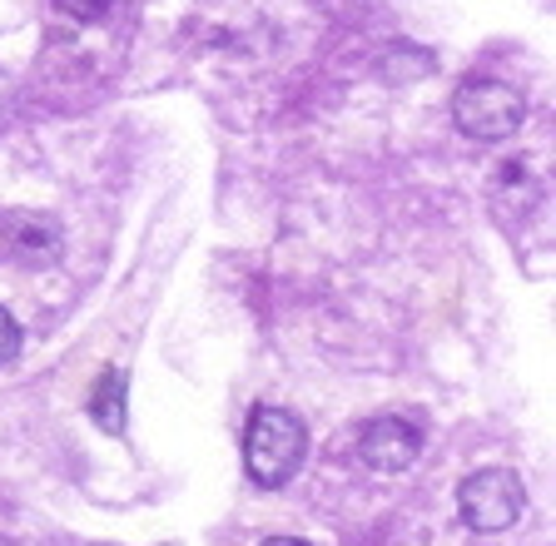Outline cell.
<instances>
[{"instance_id":"cell-1","label":"cell","mask_w":556,"mask_h":546,"mask_svg":"<svg viewBox=\"0 0 556 546\" xmlns=\"http://www.w3.org/2000/svg\"><path fill=\"white\" fill-rule=\"evenodd\" d=\"M303 453H308V432L293 418L289 407L258 403L249 412V428H243V467H249V482L254 487H283L293 472H299Z\"/></svg>"},{"instance_id":"cell-2","label":"cell","mask_w":556,"mask_h":546,"mask_svg":"<svg viewBox=\"0 0 556 546\" xmlns=\"http://www.w3.org/2000/svg\"><path fill=\"white\" fill-rule=\"evenodd\" d=\"M521 119H527V100L502 80H467L463 90L452 94V125L477 144L511 140L521 129Z\"/></svg>"},{"instance_id":"cell-3","label":"cell","mask_w":556,"mask_h":546,"mask_svg":"<svg viewBox=\"0 0 556 546\" xmlns=\"http://www.w3.org/2000/svg\"><path fill=\"white\" fill-rule=\"evenodd\" d=\"M521 507H527V487L507 467H482V472L463 477V487H457V517L482 536H497L507 526H517Z\"/></svg>"},{"instance_id":"cell-4","label":"cell","mask_w":556,"mask_h":546,"mask_svg":"<svg viewBox=\"0 0 556 546\" xmlns=\"http://www.w3.org/2000/svg\"><path fill=\"white\" fill-rule=\"evenodd\" d=\"M417 453H422V432L403 418H378L358 437V457L378 472H403V467L417 462Z\"/></svg>"},{"instance_id":"cell-5","label":"cell","mask_w":556,"mask_h":546,"mask_svg":"<svg viewBox=\"0 0 556 546\" xmlns=\"http://www.w3.org/2000/svg\"><path fill=\"white\" fill-rule=\"evenodd\" d=\"M0 244L25 258H55L60 229L55 219H40V214H0Z\"/></svg>"},{"instance_id":"cell-6","label":"cell","mask_w":556,"mask_h":546,"mask_svg":"<svg viewBox=\"0 0 556 546\" xmlns=\"http://www.w3.org/2000/svg\"><path fill=\"white\" fill-rule=\"evenodd\" d=\"M90 418L100 422V432H119L125 428V378L115 368L100 372V383L90 393Z\"/></svg>"},{"instance_id":"cell-7","label":"cell","mask_w":556,"mask_h":546,"mask_svg":"<svg viewBox=\"0 0 556 546\" xmlns=\"http://www.w3.org/2000/svg\"><path fill=\"white\" fill-rule=\"evenodd\" d=\"M60 11L70 15V21H104V15H110V5H115V0H55Z\"/></svg>"},{"instance_id":"cell-8","label":"cell","mask_w":556,"mask_h":546,"mask_svg":"<svg viewBox=\"0 0 556 546\" xmlns=\"http://www.w3.org/2000/svg\"><path fill=\"white\" fill-rule=\"evenodd\" d=\"M15 353H21V323L0 308V363H15Z\"/></svg>"},{"instance_id":"cell-9","label":"cell","mask_w":556,"mask_h":546,"mask_svg":"<svg viewBox=\"0 0 556 546\" xmlns=\"http://www.w3.org/2000/svg\"><path fill=\"white\" fill-rule=\"evenodd\" d=\"M264 546H308V542H299V536H274V542H264Z\"/></svg>"},{"instance_id":"cell-10","label":"cell","mask_w":556,"mask_h":546,"mask_svg":"<svg viewBox=\"0 0 556 546\" xmlns=\"http://www.w3.org/2000/svg\"><path fill=\"white\" fill-rule=\"evenodd\" d=\"M0 90H5V80H0Z\"/></svg>"}]
</instances>
